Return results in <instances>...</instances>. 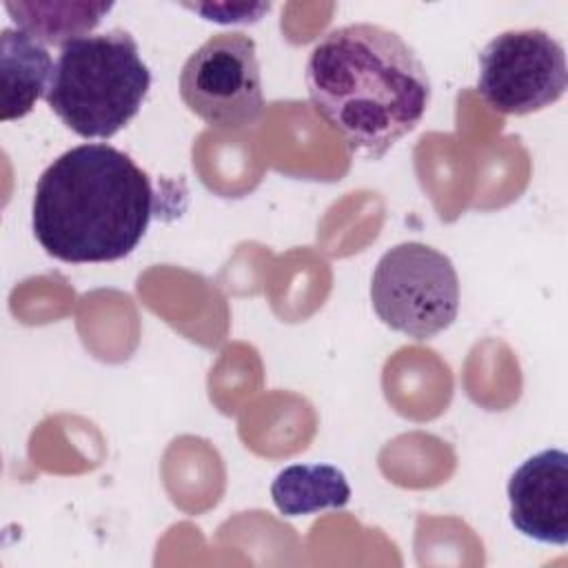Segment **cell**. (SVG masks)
<instances>
[{
	"label": "cell",
	"mask_w": 568,
	"mask_h": 568,
	"mask_svg": "<svg viewBox=\"0 0 568 568\" xmlns=\"http://www.w3.org/2000/svg\"><path fill=\"white\" fill-rule=\"evenodd\" d=\"M2 122L27 115L36 100L47 95L53 62L47 44L22 29L4 27L0 33Z\"/></svg>",
	"instance_id": "obj_8"
},
{
	"label": "cell",
	"mask_w": 568,
	"mask_h": 568,
	"mask_svg": "<svg viewBox=\"0 0 568 568\" xmlns=\"http://www.w3.org/2000/svg\"><path fill=\"white\" fill-rule=\"evenodd\" d=\"M315 113L355 155L377 160L424 118L430 78L390 29L357 22L328 31L306 60Z\"/></svg>",
	"instance_id": "obj_1"
},
{
	"label": "cell",
	"mask_w": 568,
	"mask_h": 568,
	"mask_svg": "<svg viewBox=\"0 0 568 568\" xmlns=\"http://www.w3.org/2000/svg\"><path fill=\"white\" fill-rule=\"evenodd\" d=\"M186 9L204 16V20L220 24H248L257 22L271 4H184Z\"/></svg>",
	"instance_id": "obj_11"
},
{
	"label": "cell",
	"mask_w": 568,
	"mask_h": 568,
	"mask_svg": "<svg viewBox=\"0 0 568 568\" xmlns=\"http://www.w3.org/2000/svg\"><path fill=\"white\" fill-rule=\"evenodd\" d=\"M180 95L211 129L235 131L253 124L264 109L255 42L246 33H215L180 71Z\"/></svg>",
	"instance_id": "obj_5"
},
{
	"label": "cell",
	"mask_w": 568,
	"mask_h": 568,
	"mask_svg": "<svg viewBox=\"0 0 568 568\" xmlns=\"http://www.w3.org/2000/svg\"><path fill=\"white\" fill-rule=\"evenodd\" d=\"M510 521L528 539L568 541V455L559 448L528 457L508 481Z\"/></svg>",
	"instance_id": "obj_7"
},
{
	"label": "cell",
	"mask_w": 568,
	"mask_h": 568,
	"mask_svg": "<svg viewBox=\"0 0 568 568\" xmlns=\"http://www.w3.org/2000/svg\"><path fill=\"white\" fill-rule=\"evenodd\" d=\"M149 87L151 71L135 38L111 29L60 49L44 100L80 138L106 140L138 115Z\"/></svg>",
	"instance_id": "obj_3"
},
{
	"label": "cell",
	"mask_w": 568,
	"mask_h": 568,
	"mask_svg": "<svg viewBox=\"0 0 568 568\" xmlns=\"http://www.w3.org/2000/svg\"><path fill=\"white\" fill-rule=\"evenodd\" d=\"M16 29L33 36L42 44L60 49L82 36H89L113 9L111 2H4Z\"/></svg>",
	"instance_id": "obj_10"
},
{
	"label": "cell",
	"mask_w": 568,
	"mask_h": 568,
	"mask_svg": "<svg viewBox=\"0 0 568 568\" xmlns=\"http://www.w3.org/2000/svg\"><path fill=\"white\" fill-rule=\"evenodd\" d=\"M271 499L284 517L339 510L351 501L346 475L331 464H293L277 473Z\"/></svg>",
	"instance_id": "obj_9"
},
{
	"label": "cell",
	"mask_w": 568,
	"mask_h": 568,
	"mask_svg": "<svg viewBox=\"0 0 568 568\" xmlns=\"http://www.w3.org/2000/svg\"><path fill=\"white\" fill-rule=\"evenodd\" d=\"M568 87L564 47L541 29H510L479 53L477 91L501 115H528L555 104Z\"/></svg>",
	"instance_id": "obj_6"
},
{
	"label": "cell",
	"mask_w": 568,
	"mask_h": 568,
	"mask_svg": "<svg viewBox=\"0 0 568 568\" xmlns=\"http://www.w3.org/2000/svg\"><path fill=\"white\" fill-rule=\"evenodd\" d=\"M371 302L386 326L424 342L455 322L459 277L442 251L422 242H402L379 257L371 280Z\"/></svg>",
	"instance_id": "obj_4"
},
{
	"label": "cell",
	"mask_w": 568,
	"mask_h": 568,
	"mask_svg": "<svg viewBox=\"0 0 568 568\" xmlns=\"http://www.w3.org/2000/svg\"><path fill=\"white\" fill-rule=\"evenodd\" d=\"M151 215L149 175L126 153L95 142L64 151L42 171L31 226L55 260L115 262L140 244Z\"/></svg>",
	"instance_id": "obj_2"
}]
</instances>
